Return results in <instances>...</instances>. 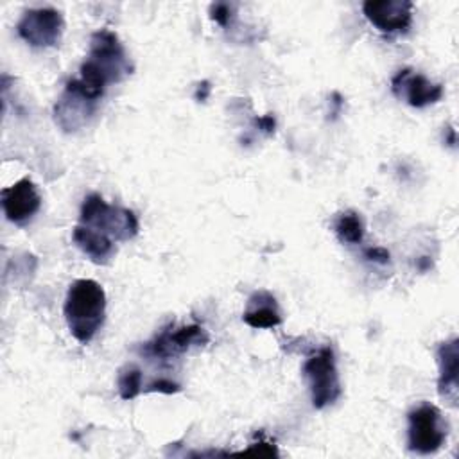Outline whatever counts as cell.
I'll list each match as a JSON object with an SVG mask.
<instances>
[{
	"label": "cell",
	"instance_id": "cell-14",
	"mask_svg": "<svg viewBox=\"0 0 459 459\" xmlns=\"http://www.w3.org/2000/svg\"><path fill=\"white\" fill-rule=\"evenodd\" d=\"M242 321L251 328H274L281 325V312L276 298L267 290H258L247 299Z\"/></svg>",
	"mask_w": 459,
	"mask_h": 459
},
{
	"label": "cell",
	"instance_id": "cell-21",
	"mask_svg": "<svg viewBox=\"0 0 459 459\" xmlns=\"http://www.w3.org/2000/svg\"><path fill=\"white\" fill-rule=\"evenodd\" d=\"M255 122H256L258 129H262L265 134H273V133H274L276 120H274V117H273V115H264V117L256 118Z\"/></svg>",
	"mask_w": 459,
	"mask_h": 459
},
{
	"label": "cell",
	"instance_id": "cell-20",
	"mask_svg": "<svg viewBox=\"0 0 459 459\" xmlns=\"http://www.w3.org/2000/svg\"><path fill=\"white\" fill-rule=\"evenodd\" d=\"M246 454H258V455H276V448L273 445H267V443H255L251 445Z\"/></svg>",
	"mask_w": 459,
	"mask_h": 459
},
{
	"label": "cell",
	"instance_id": "cell-10",
	"mask_svg": "<svg viewBox=\"0 0 459 459\" xmlns=\"http://www.w3.org/2000/svg\"><path fill=\"white\" fill-rule=\"evenodd\" d=\"M0 199L7 221L18 226L27 224L41 208V197L38 194V188L29 178H23L14 185L4 188L0 192Z\"/></svg>",
	"mask_w": 459,
	"mask_h": 459
},
{
	"label": "cell",
	"instance_id": "cell-15",
	"mask_svg": "<svg viewBox=\"0 0 459 459\" xmlns=\"http://www.w3.org/2000/svg\"><path fill=\"white\" fill-rule=\"evenodd\" d=\"M335 235L342 244H359L364 238V221L360 213L353 210H346L339 213L333 224Z\"/></svg>",
	"mask_w": 459,
	"mask_h": 459
},
{
	"label": "cell",
	"instance_id": "cell-4",
	"mask_svg": "<svg viewBox=\"0 0 459 459\" xmlns=\"http://www.w3.org/2000/svg\"><path fill=\"white\" fill-rule=\"evenodd\" d=\"M312 396V405L316 409H325L335 403L342 393L339 373L335 366V355L330 346L319 348L310 355L301 369Z\"/></svg>",
	"mask_w": 459,
	"mask_h": 459
},
{
	"label": "cell",
	"instance_id": "cell-22",
	"mask_svg": "<svg viewBox=\"0 0 459 459\" xmlns=\"http://www.w3.org/2000/svg\"><path fill=\"white\" fill-rule=\"evenodd\" d=\"M210 90H212V86H210L208 81L199 82V84H197V90H195V100L204 102V100L208 99V95H210Z\"/></svg>",
	"mask_w": 459,
	"mask_h": 459
},
{
	"label": "cell",
	"instance_id": "cell-12",
	"mask_svg": "<svg viewBox=\"0 0 459 459\" xmlns=\"http://www.w3.org/2000/svg\"><path fill=\"white\" fill-rule=\"evenodd\" d=\"M437 366H439V378H437V391L441 398L455 405L457 402V375H459V341L454 337L445 341L437 346L436 351Z\"/></svg>",
	"mask_w": 459,
	"mask_h": 459
},
{
	"label": "cell",
	"instance_id": "cell-19",
	"mask_svg": "<svg viewBox=\"0 0 459 459\" xmlns=\"http://www.w3.org/2000/svg\"><path fill=\"white\" fill-rule=\"evenodd\" d=\"M364 256L369 260V262H375V264H389L391 260V255L385 247H368L364 251Z\"/></svg>",
	"mask_w": 459,
	"mask_h": 459
},
{
	"label": "cell",
	"instance_id": "cell-11",
	"mask_svg": "<svg viewBox=\"0 0 459 459\" xmlns=\"http://www.w3.org/2000/svg\"><path fill=\"white\" fill-rule=\"evenodd\" d=\"M95 100L66 84L65 91L54 104V120L65 133H75L88 124L95 113Z\"/></svg>",
	"mask_w": 459,
	"mask_h": 459
},
{
	"label": "cell",
	"instance_id": "cell-8",
	"mask_svg": "<svg viewBox=\"0 0 459 459\" xmlns=\"http://www.w3.org/2000/svg\"><path fill=\"white\" fill-rule=\"evenodd\" d=\"M412 2L409 0H366L362 13L380 32H405L412 22Z\"/></svg>",
	"mask_w": 459,
	"mask_h": 459
},
{
	"label": "cell",
	"instance_id": "cell-6",
	"mask_svg": "<svg viewBox=\"0 0 459 459\" xmlns=\"http://www.w3.org/2000/svg\"><path fill=\"white\" fill-rule=\"evenodd\" d=\"M65 30L63 14L52 7L29 9L16 23L18 36L36 48L56 47Z\"/></svg>",
	"mask_w": 459,
	"mask_h": 459
},
{
	"label": "cell",
	"instance_id": "cell-9",
	"mask_svg": "<svg viewBox=\"0 0 459 459\" xmlns=\"http://www.w3.org/2000/svg\"><path fill=\"white\" fill-rule=\"evenodd\" d=\"M391 90L398 99H403L412 108H425L436 104L443 97V86L430 82L425 75L411 68L398 70L391 79Z\"/></svg>",
	"mask_w": 459,
	"mask_h": 459
},
{
	"label": "cell",
	"instance_id": "cell-17",
	"mask_svg": "<svg viewBox=\"0 0 459 459\" xmlns=\"http://www.w3.org/2000/svg\"><path fill=\"white\" fill-rule=\"evenodd\" d=\"M233 16V7L226 2H215L210 5V18L217 22L221 27H228Z\"/></svg>",
	"mask_w": 459,
	"mask_h": 459
},
{
	"label": "cell",
	"instance_id": "cell-13",
	"mask_svg": "<svg viewBox=\"0 0 459 459\" xmlns=\"http://www.w3.org/2000/svg\"><path fill=\"white\" fill-rule=\"evenodd\" d=\"M74 244L93 262L99 265L109 264V260L115 256V240L106 237L104 233L88 228L84 224H77L72 233Z\"/></svg>",
	"mask_w": 459,
	"mask_h": 459
},
{
	"label": "cell",
	"instance_id": "cell-5",
	"mask_svg": "<svg viewBox=\"0 0 459 459\" xmlns=\"http://www.w3.org/2000/svg\"><path fill=\"white\" fill-rule=\"evenodd\" d=\"M407 446L416 454H434L446 439V423L441 411L432 403H421L409 414Z\"/></svg>",
	"mask_w": 459,
	"mask_h": 459
},
{
	"label": "cell",
	"instance_id": "cell-3",
	"mask_svg": "<svg viewBox=\"0 0 459 459\" xmlns=\"http://www.w3.org/2000/svg\"><path fill=\"white\" fill-rule=\"evenodd\" d=\"M79 224L93 228L115 242L131 240L138 233V219L131 210L111 206L95 192L84 197Z\"/></svg>",
	"mask_w": 459,
	"mask_h": 459
},
{
	"label": "cell",
	"instance_id": "cell-7",
	"mask_svg": "<svg viewBox=\"0 0 459 459\" xmlns=\"http://www.w3.org/2000/svg\"><path fill=\"white\" fill-rule=\"evenodd\" d=\"M210 341L208 332L199 325H186L179 328L167 326L163 328L152 341L145 342L142 351L149 357L169 360L183 351H186L192 346H203Z\"/></svg>",
	"mask_w": 459,
	"mask_h": 459
},
{
	"label": "cell",
	"instance_id": "cell-18",
	"mask_svg": "<svg viewBox=\"0 0 459 459\" xmlns=\"http://www.w3.org/2000/svg\"><path fill=\"white\" fill-rule=\"evenodd\" d=\"M181 387L179 384L169 380V378H158L154 382H151L147 387H145V393H165V394H174V393H179Z\"/></svg>",
	"mask_w": 459,
	"mask_h": 459
},
{
	"label": "cell",
	"instance_id": "cell-1",
	"mask_svg": "<svg viewBox=\"0 0 459 459\" xmlns=\"http://www.w3.org/2000/svg\"><path fill=\"white\" fill-rule=\"evenodd\" d=\"M79 72V77L66 84L97 102L108 84L120 82L133 74V65L118 36L109 29H100L91 34L90 52Z\"/></svg>",
	"mask_w": 459,
	"mask_h": 459
},
{
	"label": "cell",
	"instance_id": "cell-2",
	"mask_svg": "<svg viewBox=\"0 0 459 459\" xmlns=\"http://www.w3.org/2000/svg\"><path fill=\"white\" fill-rule=\"evenodd\" d=\"M106 316V292L100 283L90 278L75 280L66 292L65 319L70 333L88 344L100 330Z\"/></svg>",
	"mask_w": 459,
	"mask_h": 459
},
{
	"label": "cell",
	"instance_id": "cell-16",
	"mask_svg": "<svg viewBox=\"0 0 459 459\" xmlns=\"http://www.w3.org/2000/svg\"><path fill=\"white\" fill-rule=\"evenodd\" d=\"M117 385H118V393H120L122 400L136 398L142 391V371L136 366L127 364L126 368L120 369Z\"/></svg>",
	"mask_w": 459,
	"mask_h": 459
}]
</instances>
